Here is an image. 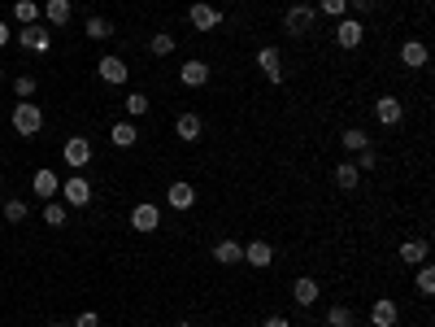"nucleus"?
I'll list each match as a JSON object with an SVG mask.
<instances>
[{"label": "nucleus", "instance_id": "72a5a7b5", "mask_svg": "<svg viewBox=\"0 0 435 327\" xmlns=\"http://www.w3.org/2000/svg\"><path fill=\"white\" fill-rule=\"evenodd\" d=\"M318 9L331 13V18H344L348 13V0H318Z\"/></svg>", "mask_w": 435, "mask_h": 327}, {"label": "nucleus", "instance_id": "a878e982", "mask_svg": "<svg viewBox=\"0 0 435 327\" xmlns=\"http://www.w3.org/2000/svg\"><path fill=\"white\" fill-rule=\"evenodd\" d=\"M35 18H39V5H35V0H18V5H13V22H22V27H31Z\"/></svg>", "mask_w": 435, "mask_h": 327}, {"label": "nucleus", "instance_id": "393cba45", "mask_svg": "<svg viewBox=\"0 0 435 327\" xmlns=\"http://www.w3.org/2000/svg\"><path fill=\"white\" fill-rule=\"evenodd\" d=\"M148 53H152V57H170V53H174V35H170V31H157V35L148 40Z\"/></svg>", "mask_w": 435, "mask_h": 327}, {"label": "nucleus", "instance_id": "bb28decb", "mask_svg": "<svg viewBox=\"0 0 435 327\" xmlns=\"http://www.w3.org/2000/svg\"><path fill=\"white\" fill-rule=\"evenodd\" d=\"M340 140H344V148H353V153H362V148H370V136H366L362 127H348Z\"/></svg>", "mask_w": 435, "mask_h": 327}, {"label": "nucleus", "instance_id": "9d476101", "mask_svg": "<svg viewBox=\"0 0 435 327\" xmlns=\"http://www.w3.org/2000/svg\"><path fill=\"white\" fill-rule=\"evenodd\" d=\"M362 35H366L362 18H340V27H336V44H340V48H357V44H362Z\"/></svg>", "mask_w": 435, "mask_h": 327}, {"label": "nucleus", "instance_id": "ddd939ff", "mask_svg": "<svg viewBox=\"0 0 435 327\" xmlns=\"http://www.w3.org/2000/svg\"><path fill=\"white\" fill-rule=\"evenodd\" d=\"M244 262H248L252 270H266V266L274 262V244H270V240H252V244L244 249Z\"/></svg>", "mask_w": 435, "mask_h": 327}, {"label": "nucleus", "instance_id": "412c9836", "mask_svg": "<svg viewBox=\"0 0 435 327\" xmlns=\"http://www.w3.org/2000/svg\"><path fill=\"white\" fill-rule=\"evenodd\" d=\"M400 262H405V266L427 262V240H422V236H409V240L400 244Z\"/></svg>", "mask_w": 435, "mask_h": 327}, {"label": "nucleus", "instance_id": "aec40b11", "mask_svg": "<svg viewBox=\"0 0 435 327\" xmlns=\"http://www.w3.org/2000/svg\"><path fill=\"white\" fill-rule=\"evenodd\" d=\"M292 301H296V306H314V301H318V280L300 275V280L292 284Z\"/></svg>", "mask_w": 435, "mask_h": 327}, {"label": "nucleus", "instance_id": "c9c22d12", "mask_svg": "<svg viewBox=\"0 0 435 327\" xmlns=\"http://www.w3.org/2000/svg\"><path fill=\"white\" fill-rule=\"evenodd\" d=\"M357 170H374V148H362V153H357V162H353Z\"/></svg>", "mask_w": 435, "mask_h": 327}, {"label": "nucleus", "instance_id": "f8f14e48", "mask_svg": "<svg viewBox=\"0 0 435 327\" xmlns=\"http://www.w3.org/2000/svg\"><path fill=\"white\" fill-rule=\"evenodd\" d=\"M166 206H170V210H192V206H196V188L183 184V179L170 184V188H166Z\"/></svg>", "mask_w": 435, "mask_h": 327}, {"label": "nucleus", "instance_id": "4c0bfd02", "mask_svg": "<svg viewBox=\"0 0 435 327\" xmlns=\"http://www.w3.org/2000/svg\"><path fill=\"white\" fill-rule=\"evenodd\" d=\"M348 5H353L357 13H370V9H374V0H348Z\"/></svg>", "mask_w": 435, "mask_h": 327}, {"label": "nucleus", "instance_id": "c756f323", "mask_svg": "<svg viewBox=\"0 0 435 327\" xmlns=\"http://www.w3.org/2000/svg\"><path fill=\"white\" fill-rule=\"evenodd\" d=\"M326 327H353V310L348 306H331L326 310Z\"/></svg>", "mask_w": 435, "mask_h": 327}, {"label": "nucleus", "instance_id": "a211bd4d", "mask_svg": "<svg viewBox=\"0 0 435 327\" xmlns=\"http://www.w3.org/2000/svg\"><path fill=\"white\" fill-rule=\"evenodd\" d=\"M200 114H178V122H174V136L178 140H183V144H196L200 140Z\"/></svg>", "mask_w": 435, "mask_h": 327}, {"label": "nucleus", "instance_id": "cd10ccee", "mask_svg": "<svg viewBox=\"0 0 435 327\" xmlns=\"http://www.w3.org/2000/svg\"><path fill=\"white\" fill-rule=\"evenodd\" d=\"M83 31H87V40H109V35H114V27H109L105 18H96V13L87 18V27H83Z\"/></svg>", "mask_w": 435, "mask_h": 327}, {"label": "nucleus", "instance_id": "7c9ffc66", "mask_svg": "<svg viewBox=\"0 0 435 327\" xmlns=\"http://www.w3.org/2000/svg\"><path fill=\"white\" fill-rule=\"evenodd\" d=\"M418 292L422 297L435 292V266H427V262H418Z\"/></svg>", "mask_w": 435, "mask_h": 327}, {"label": "nucleus", "instance_id": "6ab92c4d", "mask_svg": "<svg viewBox=\"0 0 435 327\" xmlns=\"http://www.w3.org/2000/svg\"><path fill=\"white\" fill-rule=\"evenodd\" d=\"M400 61H405L409 70H422V66H427V44H422V40H405V44H400Z\"/></svg>", "mask_w": 435, "mask_h": 327}, {"label": "nucleus", "instance_id": "39448f33", "mask_svg": "<svg viewBox=\"0 0 435 327\" xmlns=\"http://www.w3.org/2000/svg\"><path fill=\"white\" fill-rule=\"evenodd\" d=\"M314 18H318V13H314L310 5H292V9L283 13V31H288V35H305V31L314 27Z\"/></svg>", "mask_w": 435, "mask_h": 327}, {"label": "nucleus", "instance_id": "a19ab883", "mask_svg": "<svg viewBox=\"0 0 435 327\" xmlns=\"http://www.w3.org/2000/svg\"><path fill=\"white\" fill-rule=\"evenodd\" d=\"M174 327H192V323H174Z\"/></svg>", "mask_w": 435, "mask_h": 327}, {"label": "nucleus", "instance_id": "79ce46f5", "mask_svg": "<svg viewBox=\"0 0 435 327\" xmlns=\"http://www.w3.org/2000/svg\"><path fill=\"white\" fill-rule=\"evenodd\" d=\"M0 83H5V70H0Z\"/></svg>", "mask_w": 435, "mask_h": 327}, {"label": "nucleus", "instance_id": "ea45409f", "mask_svg": "<svg viewBox=\"0 0 435 327\" xmlns=\"http://www.w3.org/2000/svg\"><path fill=\"white\" fill-rule=\"evenodd\" d=\"M9 40H13V31H9V27H5V22H0V48H5V44H9Z\"/></svg>", "mask_w": 435, "mask_h": 327}, {"label": "nucleus", "instance_id": "c85d7f7f", "mask_svg": "<svg viewBox=\"0 0 435 327\" xmlns=\"http://www.w3.org/2000/svg\"><path fill=\"white\" fill-rule=\"evenodd\" d=\"M44 222H48V227H61V222H66V206H61L57 196H53V201H48V206H44Z\"/></svg>", "mask_w": 435, "mask_h": 327}, {"label": "nucleus", "instance_id": "1a4fd4ad", "mask_svg": "<svg viewBox=\"0 0 435 327\" xmlns=\"http://www.w3.org/2000/svg\"><path fill=\"white\" fill-rule=\"evenodd\" d=\"M396 319H400V306L392 297H379L374 306H370V323L374 327H396Z\"/></svg>", "mask_w": 435, "mask_h": 327}, {"label": "nucleus", "instance_id": "2eb2a0df", "mask_svg": "<svg viewBox=\"0 0 435 327\" xmlns=\"http://www.w3.org/2000/svg\"><path fill=\"white\" fill-rule=\"evenodd\" d=\"M31 188H35V196H39V201H53V196L61 192V179H57V170H35Z\"/></svg>", "mask_w": 435, "mask_h": 327}, {"label": "nucleus", "instance_id": "423d86ee", "mask_svg": "<svg viewBox=\"0 0 435 327\" xmlns=\"http://www.w3.org/2000/svg\"><path fill=\"white\" fill-rule=\"evenodd\" d=\"M188 22H192L196 31H214V27H222V13L214 5H204V0H196V5L188 9Z\"/></svg>", "mask_w": 435, "mask_h": 327}, {"label": "nucleus", "instance_id": "58836bf2", "mask_svg": "<svg viewBox=\"0 0 435 327\" xmlns=\"http://www.w3.org/2000/svg\"><path fill=\"white\" fill-rule=\"evenodd\" d=\"M262 327H292V323H288V319H283V314H270V319H266V323H262Z\"/></svg>", "mask_w": 435, "mask_h": 327}, {"label": "nucleus", "instance_id": "9b49d317", "mask_svg": "<svg viewBox=\"0 0 435 327\" xmlns=\"http://www.w3.org/2000/svg\"><path fill=\"white\" fill-rule=\"evenodd\" d=\"M374 118L383 122V127H396V122L405 118V105H400L396 96H379V100H374Z\"/></svg>", "mask_w": 435, "mask_h": 327}, {"label": "nucleus", "instance_id": "f257e3e1", "mask_svg": "<svg viewBox=\"0 0 435 327\" xmlns=\"http://www.w3.org/2000/svg\"><path fill=\"white\" fill-rule=\"evenodd\" d=\"M39 127H44L39 105H31V100H18V109H13V131H18L22 140H31V136H39Z\"/></svg>", "mask_w": 435, "mask_h": 327}, {"label": "nucleus", "instance_id": "e433bc0d", "mask_svg": "<svg viewBox=\"0 0 435 327\" xmlns=\"http://www.w3.org/2000/svg\"><path fill=\"white\" fill-rule=\"evenodd\" d=\"M74 327H100V314H96V310H83L79 319H74Z\"/></svg>", "mask_w": 435, "mask_h": 327}, {"label": "nucleus", "instance_id": "0eeeda50", "mask_svg": "<svg viewBox=\"0 0 435 327\" xmlns=\"http://www.w3.org/2000/svg\"><path fill=\"white\" fill-rule=\"evenodd\" d=\"M61 157H66V166H92V144L83 136H70L66 148H61Z\"/></svg>", "mask_w": 435, "mask_h": 327}, {"label": "nucleus", "instance_id": "4be33fe9", "mask_svg": "<svg viewBox=\"0 0 435 327\" xmlns=\"http://www.w3.org/2000/svg\"><path fill=\"white\" fill-rule=\"evenodd\" d=\"M109 140H114L118 148H131V144L140 140V131H135V122H131V118H126V122H114V127H109Z\"/></svg>", "mask_w": 435, "mask_h": 327}, {"label": "nucleus", "instance_id": "473e14b6", "mask_svg": "<svg viewBox=\"0 0 435 327\" xmlns=\"http://www.w3.org/2000/svg\"><path fill=\"white\" fill-rule=\"evenodd\" d=\"M5 218L9 222H27V201H5Z\"/></svg>", "mask_w": 435, "mask_h": 327}, {"label": "nucleus", "instance_id": "6e6552de", "mask_svg": "<svg viewBox=\"0 0 435 327\" xmlns=\"http://www.w3.org/2000/svg\"><path fill=\"white\" fill-rule=\"evenodd\" d=\"M96 74H100V79H105V83H126V74H131V66H126L122 57H100L96 61Z\"/></svg>", "mask_w": 435, "mask_h": 327}, {"label": "nucleus", "instance_id": "2f4dec72", "mask_svg": "<svg viewBox=\"0 0 435 327\" xmlns=\"http://www.w3.org/2000/svg\"><path fill=\"white\" fill-rule=\"evenodd\" d=\"M126 114H131V118H144V114H148V96L131 92V96H126Z\"/></svg>", "mask_w": 435, "mask_h": 327}, {"label": "nucleus", "instance_id": "f704fd0d", "mask_svg": "<svg viewBox=\"0 0 435 327\" xmlns=\"http://www.w3.org/2000/svg\"><path fill=\"white\" fill-rule=\"evenodd\" d=\"M13 92H18L22 100H27V96H35V79H31V74H22V79H13Z\"/></svg>", "mask_w": 435, "mask_h": 327}, {"label": "nucleus", "instance_id": "5701e85b", "mask_svg": "<svg viewBox=\"0 0 435 327\" xmlns=\"http://www.w3.org/2000/svg\"><path fill=\"white\" fill-rule=\"evenodd\" d=\"M357 179H362V170H357L353 162H340V166H336V188H340V192H353Z\"/></svg>", "mask_w": 435, "mask_h": 327}, {"label": "nucleus", "instance_id": "dca6fc26", "mask_svg": "<svg viewBox=\"0 0 435 327\" xmlns=\"http://www.w3.org/2000/svg\"><path fill=\"white\" fill-rule=\"evenodd\" d=\"M178 79H183V88H204L209 83V61H183Z\"/></svg>", "mask_w": 435, "mask_h": 327}, {"label": "nucleus", "instance_id": "4468645a", "mask_svg": "<svg viewBox=\"0 0 435 327\" xmlns=\"http://www.w3.org/2000/svg\"><path fill=\"white\" fill-rule=\"evenodd\" d=\"M22 48H31V53H48V44H53V31H48V27H35V22H31V27H22Z\"/></svg>", "mask_w": 435, "mask_h": 327}, {"label": "nucleus", "instance_id": "f03ea898", "mask_svg": "<svg viewBox=\"0 0 435 327\" xmlns=\"http://www.w3.org/2000/svg\"><path fill=\"white\" fill-rule=\"evenodd\" d=\"M257 70L266 74L270 83H283V53H278L274 44H266V48H257Z\"/></svg>", "mask_w": 435, "mask_h": 327}, {"label": "nucleus", "instance_id": "37998d69", "mask_svg": "<svg viewBox=\"0 0 435 327\" xmlns=\"http://www.w3.org/2000/svg\"><path fill=\"white\" fill-rule=\"evenodd\" d=\"M53 327H66V323H53Z\"/></svg>", "mask_w": 435, "mask_h": 327}, {"label": "nucleus", "instance_id": "20e7f679", "mask_svg": "<svg viewBox=\"0 0 435 327\" xmlns=\"http://www.w3.org/2000/svg\"><path fill=\"white\" fill-rule=\"evenodd\" d=\"M131 227H135V232H144V236H148V232H157V227H161V210L152 206V201H140V206L131 210Z\"/></svg>", "mask_w": 435, "mask_h": 327}, {"label": "nucleus", "instance_id": "7ed1b4c3", "mask_svg": "<svg viewBox=\"0 0 435 327\" xmlns=\"http://www.w3.org/2000/svg\"><path fill=\"white\" fill-rule=\"evenodd\" d=\"M61 196H66V206L83 210V206H92V184L83 179V174H74V179H66V184H61Z\"/></svg>", "mask_w": 435, "mask_h": 327}, {"label": "nucleus", "instance_id": "b1692460", "mask_svg": "<svg viewBox=\"0 0 435 327\" xmlns=\"http://www.w3.org/2000/svg\"><path fill=\"white\" fill-rule=\"evenodd\" d=\"M44 18L53 22V27H66V22H70V0H48V5H44Z\"/></svg>", "mask_w": 435, "mask_h": 327}, {"label": "nucleus", "instance_id": "f3484780", "mask_svg": "<svg viewBox=\"0 0 435 327\" xmlns=\"http://www.w3.org/2000/svg\"><path fill=\"white\" fill-rule=\"evenodd\" d=\"M214 262H218V266L244 262V244H240V240H218V244H214Z\"/></svg>", "mask_w": 435, "mask_h": 327}]
</instances>
